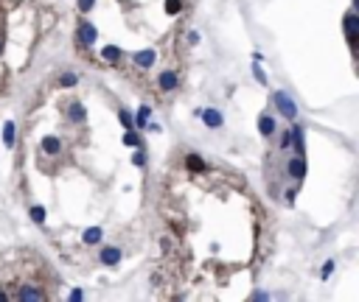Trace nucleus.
I'll return each mask as SVG.
<instances>
[{"label": "nucleus", "mask_w": 359, "mask_h": 302, "mask_svg": "<svg viewBox=\"0 0 359 302\" xmlns=\"http://www.w3.org/2000/svg\"><path fill=\"white\" fill-rule=\"evenodd\" d=\"M132 59H135V65H140V67H152L154 59H157V54H154V51H138Z\"/></svg>", "instance_id": "nucleus-10"}, {"label": "nucleus", "mask_w": 359, "mask_h": 302, "mask_svg": "<svg viewBox=\"0 0 359 302\" xmlns=\"http://www.w3.org/2000/svg\"><path fill=\"white\" fill-rule=\"evenodd\" d=\"M118 118H121V123H124L127 129H135V121H132V115H129L127 109H121V115H118Z\"/></svg>", "instance_id": "nucleus-23"}, {"label": "nucleus", "mask_w": 359, "mask_h": 302, "mask_svg": "<svg viewBox=\"0 0 359 302\" xmlns=\"http://www.w3.org/2000/svg\"><path fill=\"white\" fill-rule=\"evenodd\" d=\"M143 129H149V132H160V123H146Z\"/></svg>", "instance_id": "nucleus-29"}, {"label": "nucleus", "mask_w": 359, "mask_h": 302, "mask_svg": "<svg viewBox=\"0 0 359 302\" xmlns=\"http://www.w3.org/2000/svg\"><path fill=\"white\" fill-rule=\"evenodd\" d=\"M101 235H104V232L98 230V227H90V230H85V235H82V241H85L87 246H93V243H98V241H101Z\"/></svg>", "instance_id": "nucleus-13"}, {"label": "nucleus", "mask_w": 359, "mask_h": 302, "mask_svg": "<svg viewBox=\"0 0 359 302\" xmlns=\"http://www.w3.org/2000/svg\"><path fill=\"white\" fill-rule=\"evenodd\" d=\"M93 6H96V0H79V12H82V14H87Z\"/></svg>", "instance_id": "nucleus-24"}, {"label": "nucleus", "mask_w": 359, "mask_h": 302, "mask_svg": "<svg viewBox=\"0 0 359 302\" xmlns=\"http://www.w3.org/2000/svg\"><path fill=\"white\" fill-rule=\"evenodd\" d=\"M334 272V260H326V266H323V277H329Z\"/></svg>", "instance_id": "nucleus-27"}, {"label": "nucleus", "mask_w": 359, "mask_h": 302, "mask_svg": "<svg viewBox=\"0 0 359 302\" xmlns=\"http://www.w3.org/2000/svg\"><path fill=\"white\" fill-rule=\"evenodd\" d=\"M87 118V109L82 107L79 101H73V104H67V121L70 123H82Z\"/></svg>", "instance_id": "nucleus-6"}, {"label": "nucleus", "mask_w": 359, "mask_h": 302, "mask_svg": "<svg viewBox=\"0 0 359 302\" xmlns=\"http://www.w3.org/2000/svg\"><path fill=\"white\" fill-rule=\"evenodd\" d=\"M59 148H62L59 137H43V151L45 154H59Z\"/></svg>", "instance_id": "nucleus-14"}, {"label": "nucleus", "mask_w": 359, "mask_h": 302, "mask_svg": "<svg viewBox=\"0 0 359 302\" xmlns=\"http://www.w3.org/2000/svg\"><path fill=\"white\" fill-rule=\"evenodd\" d=\"M253 73H256V79L261 81V84H267V76H264V70H261V65H258V62L253 65Z\"/></svg>", "instance_id": "nucleus-25"}, {"label": "nucleus", "mask_w": 359, "mask_h": 302, "mask_svg": "<svg viewBox=\"0 0 359 302\" xmlns=\"http://www.w3.org/2000/svg\"><path fill=\"white\" fill-rule=\"evenodd\" d=\"M96 28H93V25L90 23H82L79 25V42H85V45H93V42H96Z\"/></svg>", "instance_id": "nucleus-8"}, {"label": "nucleus", "mask_w": 359, "mask_h": 302, "mask_svg": "<svg viewBox=\"0 0 359 302\" xmlns=\"http://www.w3.org/2000/svg\"><path fill=\"white\" fill-rule=\"evenodd\" d=\"M132 163H135V165H146V157H143V154H135Z\"/></svg>", "instance_id": "nucleus-28"}, {"label": "nucleus", "mask_w": 359, "mask_h": 302, "mask_svg": "<svg viewBox=\"0 0 359 302\" xmlns=\"http://www.w3.org/2000/svg\"><path fill=\"white\" fill-rule=\"evenodd\" d=\"M149 112H152V109H149V107H140L138 118H135V126H138V129H143V126H146V123H149Z\"/></svg>", "instance_id": "nucleus-18"}, {"label": "nucleus", "mask_w": 359, "mask_h": 302, "mask_svg": "<svg viewBox=\"0 0 359 302\" xmlns=\"http://www.w3.org/2000/svg\"><path fill=\"white\" fill-rule=\"evenodd\" d=\"M28 216H31V221H34V224H43V221H45V207L34 205V207L28 210Z\"/></svg>", "instance_id": "nucleus-16"}, {"label": "nucleus", "mask_w": 359, "mask_h": 302, "mask_svg": "<svg viewBox=\"0 0 359 302\" xmlns=\"http://www.w3.org/2000/svg\"><path fill=\"white\" fill-rule=\"evenodd\" d=\"M345 39L351 45V51H356V39H359V20H356V12H348L345 14Z\"/></svg>", "instance_id": "nucleus-2"}, {"label": "nucleus", "mask_w": 359, "mask_h": 302, "mask_svg": "<svg viewBox=\"0 0 359 302\" xmlns=\"http://www.w3.org/2000/svg\"><path fill=\"white\" fill-rule=\"evenodd\" d=\"M138 143H140L138 134H135L132 129H127V134H124V145H135V148H138Z\"/></svg>", "instance_id": "nucleus-20"}, {"label": "nucleus", "mask_w": 359, "mask_h": 302, "mask_svg": "<svg viewBox=\"0 0 359 302\" xmlns=\"http://www.w3.org/2000/svg\"><path fill=\"white\" fill-rule=\"evenodd\" d=\"M17 299H45V294L43 291H37V288H20V294H17Z\"/></svg>", "instance_id": "nucleus-15"}, {"label": "nucleus", "mask_w": 359, "mask_h": 302, "mask_svg": "<svg viewBox=\"0 0 359 302\" xmlns=\"http://www.w3.org/2000/svg\"><path fill=\"white\" fill-rule=\"evenodd\" d=\"M286 171H289V176H295V179H303L306 176V160L300 157V154L292 157L289 163H286Z\"/></svg>", "instance_id": "nucleus-4"}, {"label": "nucleus", "mask_w": 359, "mask_h": 302, "mask_svg": "<svg viewBox=\"0 0 359 302\" xmlns=\"http://www.w3.org/2000/svg\"><path fill=\"white\" fill-rule=\"evenodd\" d=\"M289 143H292V132H284V137H281V148H289Z\"/></svg>", "instance_id": "nucleus-26"}, {"label": "nucleus", "mask_w": 359, "mask_h": 302, "mask_svg": "<svg viewBox=\"0 0 359 302\" xmlns=\"http://www.w3.org/2000/svg\"><path fill=\"white\" fill-rule=\"evenodd\" d=\"M289 132H292V140H295V151L303 157V151H306V145H303V129H300V126H292Z\"/></svg>", "instance_id": "nucleus-11"}, {"label": "nucleus", "mask_w": 359, "mask_h": 302, "mask_svg": "<svg viewBox=\"0 0 359 302\" xmlns=\"http://www.w3.org/2000/svg\"><path fill=\"white\" fill-rule=\"evenodd\" d=\"M3 143H6L9 148L14 145V123H12V121H9L6 126H3Z\"/></svg>", "instance_id": "nucleus-17"}, {"label": "nucleus", "mask_w": 359, "mask_h": 302, "mask_svg": "<svg viewBox=\"0 0 359 302\" xmlns=\"http://www.w3.org/2000/svg\"><path fill=\"white\" fill-rule=\"evenodd\" d=\"M76 81H79V79H76V73H65V76L59 79V84H62V87H73Z\"/></svg>", "instance_id": "nucleus-22"}, {"label": "nucleus", "mask_w": 359, "mask_h": 302, "mask_svg": "<svg viewBox=\"0 0 359 302\" xmlns=\"http://www.w3.org/2000/svg\"><path fill=\"white\" fill-rule=\"evenodd\" d=\"M196 115H200L202 121H205V126H208V129H219L222 123H225V118H222L219 112H216V109H202V112H196Z\"/></svg>", "instance_id": "nucleus-3"}, {"label": "nucleus", "mask_w": 359, "mask_h": 302, "mask_svg": "<svg viewBox=\"0 0 359 302\" xmlns=\"http://www.w3.org/2000/svg\"><path fill=\"white\" fill-rule=\"evenodd\" d=\"M272 104L278 107V112L284 118H289V121H295V118H298V104H295V98L289 95V92H275Z\"/></svg>", "instance_id": "nucleus-1"}, {"label": "nucleus", "mask_w": 359, "mask_h": 302, "mask_svg": "<svg viewBox=\"0 0 359 302\" xmlns=\"http://www.w3.org/2000/svg\"><path fill=\"white\" fill-rule=\"evenodd\" d=\"M253 299H269V294H264V291H256V294H253Z\"/></svg>", "instance_id": "nucleus-30"}, {"label": "nucleus", "mask_w": 359, "mask_h": 302, "mask_svg": "<svg viewBox=\"0 0 359 302\" xmlns=\"http://www.w3.org/2000/svg\"><path fill=\"white\" fill-rule=\"evenodd\" d=\"M157 84H160V90L171 92L177 84H180V76H177L174 70H163V73H160V79H157Z\"/></svg>", "instance_id": "nucleus-5"}, {"label": "nucleus", "mask_w": 359, "mask_h": 302, "mask_svg": "<svg viewBox=\"0 0 359 302\" xmlns=\"http://www.w3.org/2000/svg\"><path fill=\"white\" fill-rule=\"evenodd\" d=\"M258 132H261V137H272L275 134V118H269V115L258 118Z\"/></svg>", "instance_id": "nucleus-9"}, {"label": "nucleus", "mask_w": 359, "mask_h": 302, "mask_svg": "<svg viewBox=\"0 0 359 302\" xmlns=\"http://www.w3.org/2000/svg\"><path fill=\"white\" fill-rule=\"evenodd\" d=\"M98 260H101L104 266H115L118 260H121V249H118V246H107V249H101Z\"/></svg>", "instance_id": "nucleus-7"}, {"label": "nucleus", "mask_w": 359, "mask_h": 302, "mask_svg": "<svg viewBox=\"0 0 359 302\" xmlns=\"http://www.w3.org/2000/svg\"><path fill=\"white\" fill-rule=\"evenodd\" d=\"M101 56H104L107 62H118V59H121V51H118V48H112V45H107V48L101 51Z\"/></svg>", "instance_id": "nucleus-19"}, {"label": "nucleus", "mask_w": 359, "mask_h": 302, "mask_svg": "<svg viewBox=\"0 0 359 302\" xmlns=\"http://www.w3.org/2000/svg\"><path fill=\"white\" fill-rule=\"evenodd\" d=\"M180 9H183V3H180V0H166V14H177Z\"/></svg>", "instance_id": "nucleus-21"}, {"label": "nucleus", "mask_w": 359, "mask_h": 302, "mask_svg": "<svg viewBox=\"0 0 359 302\" xmlns=\"http://www.w3.org/2000/svg\"><path fill=\"white\" fill-rule=\"evenodd\" d=\"M0 51H3V42H0Z\"/></svg>", "instance_id": "nucleus-31"}, {"label": "nucleus", "mask_w": 359, "mask_h": 302, "mask_svg": "<svg viewBox=\"0 0 359 302\" xmlns=\"http://www.w3.org/2000/svg\"><path fill=\"white\" fill-rule=\"evenodd\" d=\"M185 168H188V171H196V174H200V171H205V160L196 157V154H188V157H185Z\"/></svg>", "instance_id": "nucleus-12"}]
</instances>
